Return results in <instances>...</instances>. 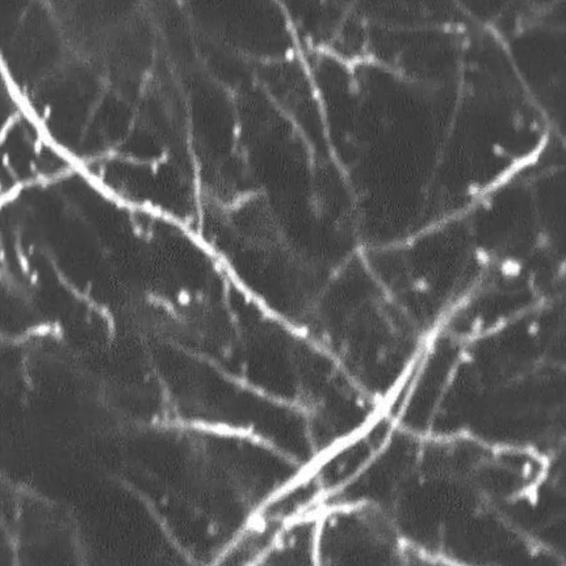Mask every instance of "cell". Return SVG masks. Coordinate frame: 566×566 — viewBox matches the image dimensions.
Listing matches in <instances>:
<instances>
[{
    "mask_svg": "<svg viewBox=\"0 0 566 566\" xmlns=\"http://www.w3.org/2000/svg\"><path fill=\"white\" fill-rule=\"evenodd\" d=\"M166 438L164 525L187 557L212 560L261 503V459L236 434L184 425Z\"/></svg>",
    "mask_w": 566,
    "mask_h": 566,
    "instance_id": "cell-1",
    "label": "cell"
},
{
    "mask_svg": "<svg viewBox=\"0 0 566 566\" xmlns=\"http://www.w3.org/2000/svg\"><path fill=\"white\" fill-rule=\"evenodd\" d=\"M403 541L389 512L363 504L324 505L318 565H401Z\"/></svg>",
    "mask_w": 566,
    "mask_h": 566,
    "instance_id": "cell-2",
    "label": "cell"
},
{
    "mask_svg": "<svg viewBox=\"0 0 566 566\" xmlns=\"http://www.w3.org/2000/svg\"><path fill=\"white\" fill-rule=\"evenodd\" d=\"M422 439L398 427L390 441L348 487L324 504H363L390 512L402 487L415 471Z\"/></svg>",
    "mask_w": 566,
    "mask_h": 566,
    "instance_id": "cell-3",
    "label": "cell"
},
{
    "mask_svg": "<svg viewBox=\"0 0 566 566\" xmlns=\"http://www.w3.org/2000/svg\"><path fill=\"white\" fill-rule=\"evenodd\" d=\"M389 441L369 422L358 433L320 454L308 469L320 485L325 499L352 484Z\"/></svg>",
    "mask_w": 566,
    "mask_h": 566,
    "instance_id": "cell-4",
    "label": "cell"
},
{
    "mask_svg": "<svg viewBox=\"0 0 566 566\" xmlns=\"http://www.w3.org/2000/svg\"><path fill=\"white\" fill-rule=\"evenodd\" d=\"M324 499L320 485L306 468L265 501L252 517L280 529L293 520L320 512Z\"/></svg>",
    "mask_w": 566,
    "mask_h": 566,
    "instance_id": "cell-5",
    "label": "cell"
},
{
    "mask_svg": "<svg viewBox=\"0 0 566 566\" xmlns=\"http://www.w3.org/2000/svg\"><path fill=\"white\" fill-rule=\"evenodd\" d=\"M319 513L283 525L260 565H318Z\"/></svg>",
    "mask_w": 566,
    "mask_h": 566,
    "instance_id": "cell-6",
    "label": "cell"
}]
</instances>
